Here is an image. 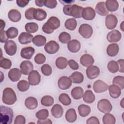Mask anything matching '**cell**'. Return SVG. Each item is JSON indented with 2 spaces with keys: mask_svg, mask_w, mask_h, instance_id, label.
Returning a JSON list of instances; mask_svg holds the SVG:
<instances>
[{
  "mask_svg": "<svg viewBox=\"0 0 124 124\" xmlns=\"http://www.w3.org/2000/svg\"><path fill=\"white\" fill-rule=\"evenodd\" d=\"M83 8V7L77 4H69L64 6L63 12L65 15L72 16L75 18H79L82 17Z\"/></svg>",
  "mask_w": 124,
  "mask_h": 124,
  "instance_id": "6da1fadb",
  "label": "cell"
},
{
  "mask_svg": "<svg viewBox=\"0 0 124 124\" xmlns=\"http://www.w3.org/2000/svg\"><path fill=\"white\" fill-rule=\"evenodd\" d=\"M14 117L13 109L8 107H0V122L1 124H10Z\"/></svg>",
  "mask_w": 124,
  "mask_h": 124,
  "instance_id": "7a4b0ae2",
  "label": "cell"
},
{
  "mask_svg": "<svg viewBox=\"0 0 124 124\" xmlns=\"http://www.w3.org/2000/svg\"><path fill=\"white\" fill-rule=\"evenodd\" d=\"M60 21L56 16H51L49 18L42 27V31L46 34L52 33L54 30L57 29L60 26Z\"/></svg>",
  "mask_w": 124,
  "mask_h": 124,
  "instance_id": "3957f363",
  "label": "cell"
},
{
  "mask_svg": "<svg viewBox=\"0 0 124 124\" xmlns=\"http://www.w3.org/2000/svg\"><path fill=\"white\" fill-rule=\"evenodd\" d=\"M2 102L8 105H12L15 103L17 100L16 93L13 89L10 87L5 88L3 91Z\"/></svg>",
  "mask_w": 124,
  "mask_h": 124,
  "instance_id": "277c9868",
  "label": "cell"
},
{
  "mask_svg": "<svg viewBox=\"0 0 124 124\" xmlns=\"http://www.w3.org/2000/svg\"><path fill=\"white\" fill-rule=\"evenodd\" d=\"M97 108L103 113L110 112L112 109V106L110 101L107 99H102L97 103Z\"/></svg>",
  "mask_w": 124,
  "mask_h": 124,
  "instance_id": "5b68a950",
  "label": "cell"
},
{
  "mask_svg": "<svg viewBox=\"0 0 124 124\" xmlns=\"http://www.w3.org/2000/svg\"><path fill=\"white\" fill-rule=\"evenodd\" d=\"M79 34L84 38H90L93 33V30L91 25L88 24H81L78 29Z\"/></svg>",
  "mask_w": 124,
  "mask_h": 124,
  "instance_id": "8992f818",
  "label": "cell"
},
{
  "mask_svg": "<svg viewBox=\"0 0 124 124\" xmlns=\"http://www.w3.org/2000/svg\"><path fill=\"white\" fill-rule=\"evenodd\" d=\"M60 48L59 44L54 40H51L45 45L44 49L45 51L49 54H53L57 53Z\"/></svg>",
  "mask_w": 124,
  "mask_h": 124,
  "instance_id": "52a82bcc",
  "label": "cell"
},
{
  "mask_svg": "<svg viewBox=\"0 0 124 124\" xmlns=\"http://www.w3.org/2000/svg\"><path fill=\"white\" fill-rule=\"evenodd\" d=\"M4 50L7 54L9 56L14 55L17 50V46L16 43L13 40L7 41L4 46Z\"/></svg>",
  "mask_w": 124,
  "mask_h": 124,
  "instance_id": "ba28073f",
  "label": "cell"
},
{
  "mask_svg": "<svg viewBox=\"0 0 124 124\" xmlns=\"http://www.w3.org/2000/svg\"><path fill=\"white\" fill-rule=\"evenodd\" d=\"M28 78L31 85L36 86L40 82L41 75L37 71L33 70L29 74Z\"/></svg>",
  "mask_w": 124,
  "mask_h": 124,
  "instance_id": "9c48e42d",
  "label": "cell"
},
{
  "mask_svg": "<svg viewBox=\"0 0 124 124\" xmlns=\"http://www.w3.org/2000/svg\"><path fill=\"white\" fill-rule=\"evenodd\" d=\"M72 81L69 77L63 76L61 77L58 81L59 88L62 90L68 89L72 85Z\"/></svg>",
  "mask_w": 124,
  "mask_h": 124,
  "instance_id": "30bf717a",
  "label": "cell"
},
{
  "mask_svg": "<svg viewBox=\"0 0 124 124\" xmlns=\"http://www.w3.org/2000/svg\"><path fill=\"white\" fill-rule=\"evenodd\" d=\"M118 23L117 17L112 14H109L107 16L105 19L106 26L108 30H112L114 29Z\"/></svg>",
  "mask_w": 124,
  "mask_h": 124,
  "instance_id": "8fae6325",
  "label": "cell"
},
{
  "mask_svg": "<svg viewBox=\"0 0 124 124\" xmlns=\"http://www.w3.org/2000/svg\"><path fill=\"white\" fill-rule=\"evenodd\" d=\"M93 89L96 93H103L108 89V85L103 81L98 79L93 83Z\"/></svg>",
  "mask_w": 124,
  "mask_h": 124,
  "instance_id": "7c38bea8",
  "label": "cell"
},
{
  "mask_svg": "<svg viewBox=\"0 0 124 124\" xmlns=\"http://www.w3.org/2000/svg\"><path fill=\"white\" fill-rule=\"evenodd\" d=\"M122 37L121 33L117 30H114L109 32L107 35V40L109 43L119 42Z\"/></svg>",
  "mask_w": 124,
  "mask_h": 124,
  "instance_id": "4fadbf2b",
  "label": "cell"
},
{
  "mask_svg": "<svg viewBox=\"0 0 124 124\" xmlns=\"http://www.w3.org/2000/svg\"><path fill=\"white\" fill-rule=\"evenodd\" d=\"M20 70L22 74L25 75H29L33 70V65L29 61H24L20 65Z\"/></svg>",
  "mask_w": 124,
  "mask_h": 124,
  "instance_id": "5bb4252c",
  "label": "cell"
},
{
  "mask_svg": "<svg viewBox=\"0 0 124 124\" xmlns=\"http://www.w3.org/2000/svg\"><path fill=\"white\" fill-rule=\"evenodd\" d=\"M95 16V11L91 7L84 8L82 13V17L86 20H92Z\"/></svg>",
  "mask_w": 124,
  "mask_h": 124,
  "instance_id": "9a60e30c",
  "label": "cell"
},
{
  "mask_svg": "<svg viewBox=\"0 0 124 124\" xmlns=\"http://www.w3.org/2000/svg\"><path fill=\"white\" fill-rule=\"evenodd\" d=\"M100 74V69L96 66L91 65L87 67L86 69V75L88 78L93 79L97 78Z\"/></svg>",
  "mask_w": 124,
  "mask_h": 124,
  "instance_id": "2e32d148",
  "label": "cell"
},
{
  "mask_svg": "<svg viewBox=\"0 0 124 124\" xmlns=\"http://www.w3.org/2000/svg\"><path fill=\"white\" fill-rule=\"evenodd\" d=\"M22 72L17 68H14L10 70L8 72V77L12 82H16L21 77Z\"/></svg>",
  "mask_w": 124,
  "mask_h": 124,
  "instance_id": "e0dca14e",
  "label": "cell"
},
{
  "mask_svg": "<svg viewBox=\"0 0 124 124\" xmlns=\"http://www.w3.org/2000/svg\"><path fill=\"white\" fill-rule=\"evenodd\" d=\"M94 62L93 57L88 54H83L80 58V63L84 67H88L93 65Z\"/></svg>",
  "mask_w": 124,
  "mask_h": 124,
  "instance_id": "ac0fdd59",
  "label": "cell"
},
{
  "mask_svg": "<svg viewBox=\"0 0 124 124\" xmlns=\"http://www.w3.org/2000/svg\"><path fill=\"white\" fill-rule=\"evenodd\" d=\"M33 36L31 33L27 32H21L18 37V42L22 45L29 44L32 41Z\"/></svg>",
  "mask_w": 124,
  "mask_h": 124,
  "instance_id": "d6986e66",
  "label": "cell"
},
{
  "mask_svg": "<svg viewBox=\"0 0 124 124\" xmlns=\"http://www.w3.org/2000/svg\"><path fill=\"white\" fill-rule=\"evenodd\" d=\"M67 48L70 52L77 53L79 51L81 48L80 43L79 41L76 39L70 40L67 43Z\"/></svg>",
  "mask_w": 124,
  "mask_h": 124,
  "instance_id": "ffe728a7",
  "label": "cell"
},
{
  "mask_svg": "<svg viewBox=\"0 0 124 124\" xmlns=\"http://www.w3.org/2000/svg\"><path fill=\"white\" fill-rule=\"evenodd\" d=\"M35 52V49L31 46H28L22 48L20 52V55L22 58L30 60L31 58Z\"/></svg>",
  "mask_w": 124,
  "mask_h": 124,
  "instance_id": "44dd1931",
  "label": "cell"
},
{
  "mask_svg": "<svg viewBox=\"0 0 124 124\" xmlns=\"http://www.w3.org/2000/svg\"><path fill=\"white\" fill-rule=\"evenodd\" d=\"M8 17L10 21L13 22H17L21 19V14L16 9H11L8 12Z\"/></svg>",
  "mask_w": 124,
  "mask_h": 124,
  "instance_id": "7402d4cb",
  "label": "cell"
},
{
  "mask_svg": "<svg viewBox=\"0 0 124 124\" xmlns=\"http://www.w3.org/2000/svg\"><path fill=\"white\" fill-rule=\"evenodd\" d=\"M38 105L37 100L34 97L29 96L25 100V105L29 109H34L37 107Z\"/></svg>",
  "mask_w": 124,
  "mask_h": 124,
  "instance_id": "603a6c76",
  "label": "cell"
},
{
  "mask_svg": "<svg viewBox=\"0 0 124 124\" xmlns=\"http://www.w3.org/2000/svg\"><path fill=\"white\" fill-rule=\"evenodd\" d=\"M95 12L98 15L102 16H105L108 15V11L107 10L105 2L104 1H100L98 2L95 6Z\"/></svg>",
  "mask_w": 124,
  "mask_h": 124,
  "instance_id": "cb8c5ba5",
  "label": "cell"
},
{
  "mask_svg": "<svg viewBox=\"0 0 124 124\" xmlns=\"http://www.w3.org/2000/svg\"><path fill=\"white\" fill-rule=\"evenodd\" d=\"M109 93L110 96L113 98H118L121 94V89L117 85H111L108 87Z\"/></svg>",
  "mask_w": 124,
  "mask_h": 124,
  "instance_id": "d4e9b609",
  "label": "cell"
},
{
  "mask_svg": "<svg viewBox=\"0 0 124 124\" xmlns=\"http://www.w3.org/2000/svg\"><path fill=\"white\" fill-rule=\"evenodd\" d=\"M51 112L52 116L56 118H61L63 113V109L62 106L59 104L54 105L51 108Z\"/></svg>",
  "mask_w": 124,
  "mask_h": 124,
  "instance_id": "484cf974",
  "label": "cell"
},
{
  "mask_svg": "<svg viewBox=\"0 0 124 124\" xmlns=\"http://www.w3.org/2000/svg\"><path fill=\"white\" fill-rule=\"evenodd\" d=\"M119 47L116 43H112L109 45L107 48V53L110 57H114L119 52Z\"/></svg>",
  "mask_w": 124,
  "mask_h": 124,
  "instance_id": "4316f807",
  "label": "cell"
},
{
  "mask_svg": "<svg viewBox=\"0 0 124 124\" xmlns=\"http://www.w3.org/2000/svg\"><path fill=\"white\" fill-rule=\"evenodd\" d=\"M105 5L108 12H114L119 8L118 2L116 0H107L105 2Z\"/></svg>",
  "mask_w": 124,
  "mask_h": 124,
  "instance_id": "83f0119b",
  "label": "cell"
},
{
  "mask_svg": "<svg viewBox=\"0 0 124 124\" xmlns=\"http://www.w3.org/2000/svg\"><path fill=\"white\" fill-rule=\"evenodd\" d=\"M72 82L76 84H79L83 81L84 77L83 74L78 71L73 72L69 77Z\"/></svg>",
  "mask_w": 124,
  "mask_h": 124,
  "instance_id": "f1b7e54d",
  "label": "cell"
},
{
  "mask_svg": "<svg viewBox=\"0 0 124 124\" xmlns=\"http://www.w3.org/2000/svg\"><path fill=\"white\" fill-rule=\"evenodd\" d=\"M47 16L46 12L42 9H35L34 13V19L38 21H42L45 20Z\"/></svg>",
  "mask_w": 124,
  "mask_h": 124,
  "instance_id": "f546056e",
  "label": "cell"
},
{
  "mask_svg": "<svg viewBox=\"0 0 124 124\" xmlns=\"http://www.w3.org/2000/svg\"><path fill=\"white\" fill-rule=\"evenodd\" d=\"M66 120L69 123L75 122L77 118L76 110L74 108H70L67 110L65 115Z\"/></svg>",
  "mask_w": 124,
  "mask_h": 124,
  "instance_id": "4dcf8cb0",
  "label": "cell"
},
{
  "mask_svg": "<svg viewBox=\"0 0 124 124\" xmlns=\"http://www.w3.org/2000/svg\"><path fill=\"white\" fill-rule=\"evenodd\" d=\"M83 89L81 87H76L71 91V95L74 99L78 100L81 99L83 95Z\"/></svg>",
  "mask_w": 124,
  "mask_h": 124,
  "instance_id": "1f68e13d",
  "label": "cell"
},
{
  "mask_svg": "<svg viewBox=\"0 0 124 124\" xmlns=\"http://www.w3.org/2000/svg\"><path fill=\"white\" fill-rule=\"evenodd\" d=\"M83 101L88 104L93 103L95 99V95L91 90H87L84 93L83 95Z\"/></svg>",
  "mask_w": 124,
  "mask_h": 124,
  "instance_id": "d6a6232c",
  "label": "cell"
},
{
  "mask_svg": "<svg viewBox=\"0 0 124 124\" xmlns=\"http://www.w3.org/2000/svg\"><path fill=\"white\" fill-rule=\"evenodd\" d=\"M46 38L42 35H37L33 37L32 39L33 44L37 46H42L46 44Z\"/></svg>",
  "mask_w": 124,
  "mask_h": 124,
  "instance_id": "836d02e7",
  "label": "cell"
},
{
  "mask_svg": "<svg viewBox=\"0 0 124 124\" xmlns=\"http://www.w3.org/2000/svg\"><path fill=\"white\" fill-rule=\"evenodd\" d=\"M91 108L86 105L82 104L78 107V111L80 116L85 117L87 116L91 112Z\"/></svg>",
  "mask_w": 124,
  "mask_h": 124,
  "instance_id": "e575fe53",
  "label": "cell"
},
{
  "mask_svg": "<svg viewBox=\"0 0 124 124\" xmlns=\"http://www.w3.org/2000/svg\"><path fill=\"white\" fill-rule=\"evenodd\" d=\"M55 64L58 69H64L67 66L68 61L64 57H60L56 59Z\"/></svg>",
  "mask_w": 124,
  "mask_h": 124,
  "instance_id": "d590c367",
  "label": "cell"
},
{
  "mask_svg": "<svg viewBox=\"0 0 124 124\" xmlns=\"http://www.w3.org/2000/svg\"><path fill=\"white\" fill-rule=\"evenodd\" d=\"M77 26V20L74 18L67 19L64 23V26L66 29L70 31H74Z\"/></svg>",
  "mask_w": 124,
  "mask_h": 124,
  "instance_id": "8d00e7d4",
  "label": "cell"
},
{
  "mask_svg": "<svg viewBox=\"0 0 124 124\" xmlns=\"http://www.w3.org/2000/svg\"><path fill=\"white\" fill-rule=\"evenodd\" d=\"M25 29L29 33H35L38 30V25L35 22L27 23L25 26Z\"/></svg>",
  "mask_w": 124,
  "mask_h": 124,
  "instance_id": "74e56055",
  "label": "cell"
},
{
  "mask_svg": "<svg viewBox=\"0 0 124 124\" xmlns=\"http://www.w3.org/2000/svg\"><path fill=\"white\" fill-rule=\"evenodd\" d=\"M102 121L104 124H114L116 122V119L112 114L107 113L103 116Z\"/></svg>",
  "mask_w": 124,
  "mask_h": 124,
  "instance_id": "f35d334b",
  "label": "cell"
},
{
  "mask_svg": "<svg viewBox=\"0 0 124 124\" xmlns=\"http://www.w3.org/2000/svg\"><path fill=\"white\" fill-rule=\"evenodd\" d=\"M30 83L26 80L19 81L17 84V88L18 90L22 92H24L28 90L30 88Z\"/></svg>",
  "mask_w": 124,
  "mask_h": 124,
  "instance_id": "ab89813d",
  "label": "cell"
},
{
  "mask_svg": "<svg viewBox=\"0 0 124 124\" xmlns=\"http://www.w3.org/2000/svg\"><path fill=\"white\" fill-rule=\"evenodd\" d=\"M41 103L44 106L50 107L53 104L54 99L50 95H45L41 98Z\"/></svg>",
  "mask_w": 124,
  "mask_h": 124,
  "instance_id": "60d3db41",
  "label": "cell"
},
{
  "mask_svg": "<svg viewBox=\"0 0 124 124\" xmlns=\"http://www.w3.org/2000/svg\"><path fill=\"white\" fill-rule=\"evenodd\" d=\"M59 100L64 106H68L71 103V99L66 93H62L59 95Z\"/></svg>",
  "mask_w": 124,
  "mask_h": 124,
  "instance_id": "b9f144b4",
  "label": "cell"
},
{
  "mask_svg": "<svg viewBox=\"0 0 124 124\" xmlns=\"http://www.w3.org/2000/svg\"><path fill=\"white\" fill-rule=\"evenodd\" d=\"M18 34V31L17 28L14 27H10L6 30V34L8 38L13 39L16 37Z\"/></svg>",
  "mask_w": 124,
  "mask_h": 124,
  "instance_id": "7bdbcfd3",
  "label": "cell"
},
{
  "mask_svg": "<svg viewBox=\"0 0 124 124\" xmlns=\"http://www.w3.org/2000/svg\"><path fill=\"white\" fill-rule=\"evenodd\" d=\"M113 84L118 86L121 90L124 88V77L123 76H118L114 78L112 80Z\"/></svg>",
  "mask_w": 124,
  "mask_h": 124,
  "instance_id": "ee69618b",
  "label": "cell"
},
{
  "mask_svg": "<svg viewBox=\"0 0 124 124\" xmlns=\"http://www.w3.org/2000/svg\"><path fill=\"white\" fill-rule=\"evenodd\" d=\"M107 68L108 71L112 73H115L119 70L118 63L115 61H110L107 65Z\"/></svg>",
  "mask_w": 124,
  "mask_h": 124,
  "instance_id": "f6af8a7d",
  "label": "cell"
},
{
  "mask_svg": "<svg viewBox=\"0 0 124 124\" xmlns=\"http://www.w3.org/2000/svg\"><path fill=\"white\" fill-rule=\"evenodd\" d=\"M38 120H45L49 116V112L46 109H42L38 111L35 115Z\"/></svg>",
  "mask_w": 124,
  "mask_h": 124,
  "instance_id": "bcb514c9",
  "label": "cell"
},
{
  "mask_svg": "<svg viewBox=\"0 0 124 124\" xmlns=\"http://www.w3.org/2000/svg\"><path fill=\"white\" fill-rule=\"evenodd\" d=\"M71 39V36L67 32H61L59 36V41L62 44L68 43Z\"/></svg>",
  "mask_w": 124,
  "mask_h": 124,
  "instance_id": "7dc6e473",
  "label": "cell"
},
{
  "mask_svg": "<svg viewBox=\"0 0 124 124\" xmlns=\"http://www.w3.org/2000/svg\"><path fill=\"white\" fill-rule=\"evenodd\" d=\"M12 66L11 60L5 58H1L0 61V66L4 69H9Z\"/></svg>",
  "mask_w": 124,
  "mask_h": 124,
  "instance_id": "c3c4849f",
  "label": "cell"
},
{
  "mask_svg": "<svg viewBox=\"0 0 124 124\" xmlns=\"http://www.w3.org/2000/svg\"><path fill=\"white\" fill-rule=\"evenodd\" d=\"M41 70L43 74L46 76H50L52 73V68L48 64H45L41 67Z\"/></svg>",
  "mask_w": 124,
  "mask_h": 124,
  "instance_id": "681fc988",
  "label": "cell"
},
{
  "mask_svg": "<svg viewBox=\"0 0 124 124\" xmlns=\"http://www.w3.org/2000/svg\"><path fill=\"white\" fill-rule=\"evenodd\" d=\"M46 58L45 56L42 53L37 54L34 58V61L38 64H42L46 62Z\"/></svg>",
  "mask_w": 124,
  "mask_h": 124,
  "instance_id": "f907efd6",
  "label": "cell"
},
{
  "mask_svg": "<svg viewBox=\"0 0 124 124\" xmlns=\"http://www.w3.org/2000/svg\"><path fill=\"white\" fill-rule=\"evenodd\" d=\"M35 9L33 7H30L26 10L25 12V16L27 19H34V13Z\"/></svg>",
  "mask_w": 124,
  "mask_h": 124,
  "instance_id": "816d5d0a",
  "label": "cell"
},
{
  "mask_svg": "<svg viewBox=\"0 0 124 124\" xmlns=\"http://www.w3.org/2000/svg\"><path fill=\"white\" fill-rule=\"evenodd\" d=\"M57 5V1L56 0H45L44 5L48 8H55Z\"/></svg>",
  "mask_w": 124,
  "mask_h": 124,
  "instance_id": "f5cc1de1",
  "label": "cell"
},
{
  "mask_svg": "<svg viewBox=\"0 0 124 124\" xmlns=\"http://www.w3.org/2000/svg\"><path fill=\"white\" fill-rule=\"evenodd\" d=\"M26 123V119L23 115H17L15 120L14 124H25Z\"/></svg>",
  "mask_w": 124,
  "mask_h": 124,
  "instance_id": "db71d44e",
  "label": "cell"
},
{
  "mask_svg": "<svg viewBox=\"0 0 124 124\" xmlns=\"http://www.w3.org/2000/svg\"><path fill=\"white\" fill-rule=\"evenodd\" d=\"M68 64L72 69L74 70H78L79 68L78 64L73 59H71L68 61Z\"/></svg>",
  "mask_w": 124,
  "mask_h": 124,
  "instance_id": "11a10c76",
  "label": "cell"
},
{
  "mask_svg": "<svg viewBox=\"0 0 124 124\" xmlns=\"http://www.w3.org/2000/svg\"><path fill=\"white\" fill-rule=\"evenodd\" d=\"M8 40V37L6 34V31L2 30L0 31V42L2 43H6Z\"/></svg>",
  "mask_w": 124,
  "mask_h": 124,
  "instance_id": "9f6ffc18",
  "label": "cell"
},
{
  "mask_svg": "<svg viewBox=\"0 0 124 124\" xmlns=\"http://www.w3.org/2000/svg\"><path fill=\"white\" fill-rule=\"evenodd\" d=\"M87 124H99L98 119L95 116H92L88 118L86 122Z\"/></svg>",
  "mask_w": 124,
  "mask_h": 124,
  "instance_id": "6f0895ef",
  "label": "cell"
},
{
  "mask_svg": "<svg viewBox=\"0 0 124 124\" xmlns=\"http://www.w3.org/2000/svg\"><path fill=\"white\" fill-rule=\"evenodd\" d=\"M119 67V72L123 73L124 72V59L118 60L117 62Z\"/></svg>",
  "mask_w": 124,
  "mask_h": 124,
  "instance_id": "680465c9",
  "label": "cell"
},
{
  "mask_svg": "<svg viewBox=\"0 0 124 124\" xmlns=\"http://www.w3.org/2000/svg\"><path fill=\"white\" fill-rule=\"evenodd\" d=\"M30 1L29 0H16L17 5L21 8L25 7L29 3Z\"/></svg>",
  "mask_w": 124,
  "mask_h": 124,
  "instance_id": "91938a15",
  "label": "cell"
},
{
  "mask_svg": "<svg viewBox=\"0 0 124 124\" xmlns=\"http://www.w3.org/2000/svg\"><path fill=\"white\" fill-rule=\"evenodd\" d=\"M37 124H52V121L49 119H46L45 120H38L37 122Z\"/></svg>",
  "mask_w": 124,
  "mask_h": 124,
  "instance_id": "94428289",
  "label": "cell"
},
{
  "mask_svg": "<svg viewBox=\"0 0 124 124\" xmlns=\"http://www.w3.org/2000/svg\"><path fill=\"white\" fill-rule=\"evenodd\" d=\"M45 0H35V3L37 6L42 7L44 5Z\"/></svg>",
  "mask_w": 124,
  "mask_h": 124,
  "instance_id": "6125c7cd",
  "label": "cell"
},
{
  "mask_svg": "<svg viewBox=\"0 0 124 124\" xmlns=\"http://www.w3.org/2000/svg\"><path fill=\"white\" fill-rule=\"evenodd\" d=\"M61 3H62V4L66 5L69 4H72L73 2H75V0H60L59 1Z\"/></svg>",
  "mask_w": 124,
  "mask_h": 124,
  "instance_id": "be15d7a7",
  "label": "cell"
},
{
  "mask_svg": "<svg viewBox=\"0 0 124 124\" xmlns=\"http://www.w3.org/2000/svg\"><path fill=\"white\" fill-rule=\"evenodd\" d=\"M0 22H1V25H0V31L4 30V29L5 26V22L2 20V19H0Z\"/></svg>",
  "mask_w": 124,
  "mask_h": 124,
  "instance_id": "e7e4bbea",
  "label": "cell"
},
{
  "mask_svg": "<svg viewBox=\"0 0 124 124\" xmlns=\"http://www.w3.org/2000/svg\"><path fill=\"white\" fill-rule=\"evenodd\" d=\"M124 21H123V22H122V23H121V25H120L121 29L122 30V31H124V26H123V25H124Z\"/></svg>",
  "mask_w": 124,
  "mask_h": 124,
  "instance_id": "03108f58",
  "label": "cell"
},
{
  "mask_svg": "<svg viewBox=\"0 0 124 124\" xmlns=\"http://www.w3.org/2000/svg\"><path fill=\"white\" fill-rule=\"evenodd\" d=\"M123 102H124V98H123V99H122V100H121V102H120V105H121V107H122L123 108H124V103H123Z\"/></svg>",
  "mask_w": 124,
  "mask_h": 124,
  "instance_id": "003e7915",
  "label": "cell"
}]
</instances>
